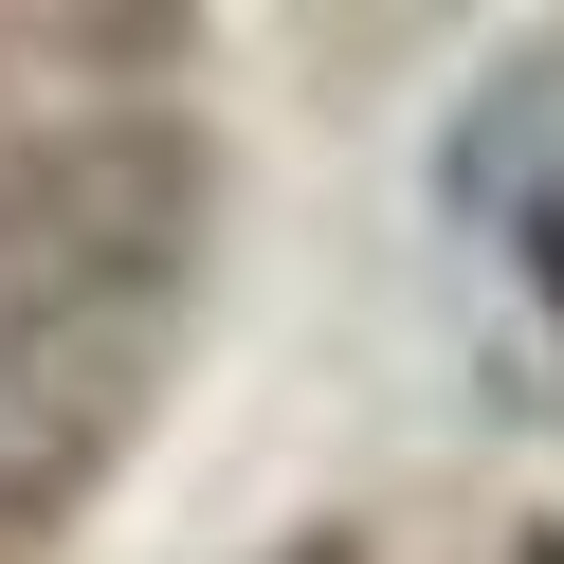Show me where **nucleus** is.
Returning <instances> with one entry per match:
<instances>
[{"mask_svg":"<svg viewBox=\"0 0 564 564\" xmlns=\"http://www.w3.org/2000/svg\"><path fill=\"white\" fill-rule=\"evenodd\" d=\"M474 200H510L528 256L564 273V55H546V74H510V91L474 110Z\"/></svg>","mask_w":564,"mask_h":564,"instance_id":"1","label":"nucleus"}]
</instances>
